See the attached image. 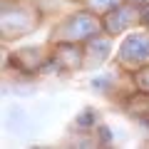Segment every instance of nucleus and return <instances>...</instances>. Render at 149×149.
<instances>
[{"instance_id": "obj_1", "label": "nucleus", "mask_w": 149, "mask_h": 149, "mask_svg": "<svg viewBox=\"0 0 149 149\" xmlns=\"http://www.w3.org/2000/svg\"><path fill=\"white\" fill-rule=\"evenodd\" d=\"M45 13L32 0H3V17H0V35L3 42H15L32 35L42 25Z\"/></svg>"}, {"instance_id": "obj_2", "label": "nucleus", "mask_w": 149, "mask_h": 149, "mask_svg": "<svg viewBox=\"0 0 149 149\" xmlns=\"http://www.w3.org/2000/svg\"><path fill=\"white\" fill-rule=\"evenodd\" d=\"M102 30V17L95 15L87 8L72 10L67 15H62L50 30V40L47 42H82L92 40L95 35H100Z\"/></svg>"}, {"instance_id": "obj_3", "label": "nucleus", "mask_w": 149, "mask_h": 149, "mask_svg": "<svg viewBox=\"0 0 149 149\" xmlns=\"http://www.w3.org/2000/svg\"><path fill=\"white\" fill-rule=\"evenodd\" d=\"M114 70L122 74H132L134 70L149 65V30H129L122 37L117 52H114Z\"/></svg>"}, {"instance_id": "obj_4", "label": "nucleus", "mask_w": 149, "mask_h": 149, "mask_svg": "<svg viewBox=\"0 0 149 149\" xmlns=\"http://www.w3.org/2000/svg\"><path fill=\"white\" fill-rule=\"evenodd\" d=\"M87 55H85V45L82 42H50V65L57 74L67 77L85 70Z\"/></svg>"}, {"instance_id": "obj_5", "label": "nucleus", "mask_w": 149, "mask_h": 149, "mask_svg": "<svg viewBox=\"0 0 149 149\" xmlns=\"http://www.w3.org/2000/svg\"><path fill=\"white\" fill-rule=\"evenodd\" d=\"M8 62L17 74H40L47 70L50 65V42L47 45H27V47H17L8 55Z\"/></svg>"}, {"instance_id": "obj_6", "label": "nucleus", "mask_w": 149, "mask_h": 149, "mask_svg": "<svg viewBox=\"0 0 149 149\" xmlns=\"http://www.w3.org/2000/svg\"><path fill=\"white\" fill-rule=\"evenodd\" d=\"M139 10L142 8H137V5L124 0L122 5H117L112 10H107L104 15H100L102 17V30L109 37H124L129 30H134L139 25Z\"/></svg>"}, {"instance_id": "obj_7", "label": "nucleus", "mask_w": 149, "mask_h": 149, "mask_svg": "<svg viewBox=\"0 0 149 149\" xmlns=\"http://www.w3.org/2000/svg\"><path fill=\"white\" fill-rule=\"evenodd\" d=\"M112 40L107 32H100L95 35L92 40L85 42V55H87V62H85V70H97L112 57Z\"/></svg>"}, {"instance_id": "obj_8", "label": "nucleus", "mask_w": 149, "mask_h": 149, "mask_svg": "<svg viewBox=\"0 0 149 149\" xmlns=\"http://www.w3.org/2000/svg\"><path fill=\"white\" fill-rule=\"evenodd\" d=\"M100 124V112L95 107H85V109L74 117V129H85V132H92V129Z\"/></svg>"}, {"instance_id": "obj_9", "label": "nucleus", "mask_w": 149, "mask_h": 149, "mask_svg": "<svg viewBox=\"0 0 149 149\" xmlns=\"http://www.w3.org/2000/svg\"><path fill=\"white\" fill-rule=\"evenodd\" d=\"M124 0H82V8H87V10H92L95 15H104L107 10H112V8L122 5Z\"/></svg>"}, {"instance_id": "obj_10", "label": "nucleus", "mask_w": 149, "mask_h": 149, "mask_svg": "<svg viewBox=\"0 0 149 149\" xmlns=\"http://www.w3.org/2000/svg\"><path fill=\"white\" fill-rule=\"evenodd\" d=\"M129 80H132V87L139 92H144V95H149V65H144V67L134 70L132 74H129Z\"/></svg>"}, {"instance_id": "obj_11", "label": "nucleus", "mask_w": 149, "mask_h": 149, "mask_svg": "<svg viewBox=\"0 0 149 149\" xmlns=\"http://www.w3.org/2000/svg\"><path fill=\"white\" fill-rule=\"evenodd\" d=\"M95 137H97V144H112V129L100 122L95 127Z\"/></svg>"}, {"instance_id": "obj_12", "label": "nucleus", "mask_w": 149, "mask_h": 149, "mask_svg": "<svg viewBox=\"0 0 149 149\" xmlns=\"http://www.w3.org/2000/svg\"><path fill=\"white\" fill-rule=\"evenodd\" d=\"M139 27H144V30H149V3L139 10Z\"/></svg>"}, {"instance_id": "obj_13", "label": "nucleus", "mask_w": 149, "mask_h": 149, "mask_svg": "<svg viewBox=\"0 0 149 149\" xmlns=\"http://www.w3.org/2000/svg\"><path fill=\"white\" fill-rule=\"evenodd\" d=\"M127 3H132V5H137V8H144L149 0H127Z\"/></svg>"}, {"instance_id": "obj_14", "label": "nucleus", "mask_w": 149, "mask_h": 149, "mask_svg": "<svg viewBox=\"0 0 149 149\" xmlns=\"http://www.w3.org/2000/svg\"><path fill=\"white\" fill-rule=\"evenodd\" d=\"M67 3H77V5H82V0H67Z\"/></svg>"}, {"instance_id": "obj_15", "label": "nucleus", "mask_w": 149, "mask_h": 149, "mask_svg": "<svg viewBox=\"0 0 149 149\" xmlns=\"http://www.w3.org/2000/svg\"><path fill=\"white\" fill-rule=\"evenodd\" d=\"M147 144H149V142H147Z\"/></svg>"}]
</instances>
